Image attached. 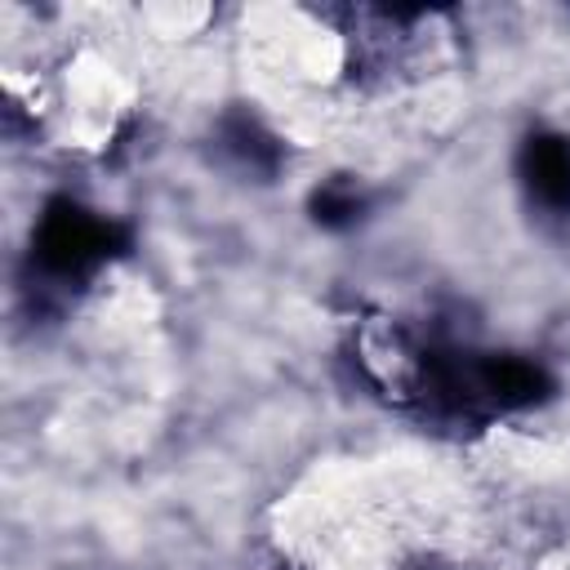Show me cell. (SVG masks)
Here are the masks:
<instances>
[{
	"label": "cell",
	"instance_id": "cell-5",
	"mask_svg": "<svg viewBox=\"0 0 570 570\" xmlns=\"http://www.w3.org/2000/svg\"><path fill=\"white\" fill-rule=\"evenodd\" d=\"M361 209H365V200L343 183H330V187L312 191V218L321 227H352L361 218Z\"/></svg>",
	"mask_w": 570,
	"mask_h": 570
},
{
	"label": "cell",
	"instance_id": "cell-1",
	"mask_svg": "<svg viewBox=\"0 0 570 570\" xmlns=\"http://www.w3.org/2000/svg\"><path fill=\"white\" fill-rule=\"evenodd\" d=\"M120 249H125V232L111 218L85 209L80 200H67V196L45 205V214L36 223V240H31L40 272L53 281H85L102 263H111Z\"/></svg>",
	"mask_w": 570,
	"mask_h": 570
},
{
	"label": "cell",
	"instance_id": "cell-2",
	"mask_svg": "<svg viewBox=\"0 0 570 570\" xmlns=\"http://www.w3.org/2000/svg\"><path fill=\"white\" fill-rule=\"evenodd\" d=\"M476 383L481 401L490 410H530L552 396V374L517 352H485L476 356Z\"/></svg>",
	"mask_w": 570,
	"mask_h": 570
},
{
	"label": "cell",
	"instance_id": "cell-3",
	"mask_svg": "<svg viewBox=\"0 0 570 570\" xmlns=\"http://www.w3.org/2000/svg\"><path fill=\"white\" fill-rule=\"evenodd\" d=\"M517 174L539 209L570 214V138L566 134H530L517 151Z\"/></svg>",
	"mask_w": 570,
	"mask_h": 570
},
{
	"label": "cell",
	"instance_id": "cell-4",
	"mask_svg": "<svg viewBox=\"0 0 570 570\" xmlns=\"http://www.w3.org/2000/svg\"><path fill=\"white\" fill-rule=\"evenodd\" d=\"M218 138H223V151H227L240 169H249V174H272V169L281 165L276 138H272L254 116H227Z\"/></svg>",
	"mask_w": 570,
	"mask_h": 570
}]
</instances>
